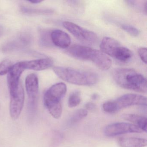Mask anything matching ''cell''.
I'll return each instance as SVG.
<instances>
[{
	"mask_svg": "<svg viewBox=\"0 0 147 147\" xmlns=\"http://www.w3.org/2000/svg\"><path fill=\"white\" fill-rule=\"evenodd\" d=\"M0 108H1V105H0Z\"/></svg>",
	"mask_w": 147,
	"mask_h": 147,
	"instance_id": "29",
	"label": "cell"
},
{
	"mask_svg": "<svg viewBox=\"0 0 147 147\" xmlns=\"http://www.w3.org/2000/svg\"><path fill=\"white\" fill-rule=\"evenodd\" d=\"M144 11H145V13H147V1H146L145 4H144Z\"/></svg>",
	"mask_w": 147,
	"mask_h": 147,
	"instance_id": "28",
	"label": "cell"
},
{
	"mask_svg": "<svg viewBox=\"0 0 147 147\" xmlns=\"http://www.w3.org/2000/svg\"><path fill=\"white\" fill-rule=\"evenodd\" d=\"M4 28L2 26L0 25V37L2 36L4 33Z\"/></svg>",
	"mask_w": 147,
	"mask_h": 147,
	"instance_id": "26",
	"label": "cell"
},
{
	"mask_svg": "<svg viewBox=\"0 0 147 147\" xmlns=\"http://www.w3.org/2000/svg\"><path fill=\"white\" fill-rule=\"evenodd\" d=\"M53 70L60 79L74 85L92 86L98 81V75L90 71L62 67H54Z\"/></svg>",
	"mask_w": 147,
	"mask_h": 147,
	"instance_id": "3",
	"label": "cell"
},
{
	"mask_svg": "<svg viewBox=\"0 0 147 147\" xmlns=\"http://www.w3.org/2000/svg\"><path fill=\"white\" fill-rule=\"evenodd\" d=\"M25 85L29 107L34 109L36 107L38 99L39 85L37 76L34 74L28 75L26 78Z\"/></svg>",
	"mask_w": 147,
	"mask_h": 147,
	"instance_id": "10",
	"label": "cell"
},
{
	"mask_svg": "<svg viewBox=\"0 0 147 147\" xmlns=\"http://www.w3.org/2000/svg\"><path fill=\"white\" fill-rule=\"evenodd\" d=\"M23 62L25 69L36 71H41L49 68L54 63L53 60L49 57Z\"/></svg>",
	"mask_w": 147,
	"mask_h": 147,
	"instance_id": "13",
	"label": "cell"
},
{
	"mask_svg": "<svg viewBox=\"0 0 147 147\" xmlns=\"http://www.w3.org/2000/svg\"><path fill=\"white\" fill-rule=\"evenodd\" d=\"M66 52L74 58L92 62L101 70H108L111 67V60L101 51L84 45H74L69 47Z\"/></svg>",
	"mask_w": 147,
	"mask_h": 147,
	"instance_id": "1",
	"label": "cell"
},
{
	"mask_svg": "<svg viewBox=\"0 0 147 147\" xmlns=\"http://www.w3.org/2000/svg\"><path fill=\"white\" fill-rule=\"evenodd\" d=\"M63 27L78 40L87 44H94L98 41V36L93 32L88 30L80 26L69 22L63 23Z\"/></svg>",
	"mask_w": 147,
	"mask_h": 147,
	"instance_id": "7",
	"label": "cell"
},
{
	"mask_svg": "<svg viewBox=\"0 0 147 147\" xmlns=\"http://www.w3.org/2000/svg\"><path fill=\"white\" fill-rule=\"evenodd\" d=\"M143 132L135 125L128 123H116L107 125L104 129L107 136L112 137L127 133H140Z\"/></svg>",
	"mask_w": 147,
	"mask_h": 147,
	"instance_id": "9",
	"label": "cell"
},
{
	"mask_svg": "<svg viewBox=\"0 0 147 147\" xmlns=\"http://www.w3.org/2000/svg\"><path fill=\"white\" fill-rule=\"evenodd\" d=\"M81 101V92L79 91L73 92L69 95L68 101V105L70 108L76 107L80 105Z\"/></svg>",
	"mask_w": 147,
	"mask_h": 147,
	"instance_id": "19",
	"label": "cell"
},
{
	"mask_svg": "<svg viewBox=\"0 0 147 147\" xmlns=\"http://www.w3.org/2000/svg\"><path fill=\"white\" fill-rule=\"evenodd\" d=\"M41 0H33V1H29V2H30L32 4H38L42 2Z\"/></svg>",
	"mask_w": 147,
	"mask_h": 147,
	"instance_id": "25",
	"label": "cell"
},
{
	"mask_svg": "<svg viewBox=\"0 0 147 147\" xmlns=\"http://www.w3.org/2000/svg\"><path fill=\"white\" fill-rule=\"evenodd\" d=\"M88 111L85 109H80L74 113L69 121V124L72 125L84 119L87 116Z\"/></svg>",
	"mask_w": 147,
	"mask_h": 147,
	"instance_id": "18",
	"label": "cell"
},
{
	"mask_svg": "<svg viewBox=\"0 0 147 147\" xmlns=\"http://www.w3.org/2000/svg\"><path fill=\"white\" fill-rule=\"evenodd\" d=\"M100 47V51L107 55L122 62L128 61L133 56V53L130 50L121 46L118 41L111 38H104Z\"/></svg>",
	"mask_w": 147,
	"mask_h": 147,
	"instance_id": "6",
	"label": "cell"
},
{
	"mask_svg": "<svg viewBox=\"0 0 147 147\" xmlns=\"http://www.w3.org/2000/svg\"><path fill=\"white\" fill-rule=\"evenodd\" d=\"M120 147H144L147 146L146 138L136 137H122L119 139Z\"/></svg>",
	"mask_w": 147,
	"mask_h": 147,
	"instance_id": "15",
	"label": "cell"
},
{
	"mask_svg": "<svg viewBox=\"0 0 147 147\" xmlns=\"http://www.w3.org/2000/svg\"><path fill=\"white\" fill-rule=\"evenodd\" d=\"M138 54L142 61L146 64L147 61V51L146 48L142 47L139 48L138 50Z\"/></svg>",
	"mask_w": 147,
	"mask_h": 147,
	"instance_id": "23",
	"label": "cell"
},
{
	"mask_svg": "<svg viewBox=\"0 0 147 147\" xmlns=\"http://www.w3.org/2000/svg\"><path fill=\"white\" fill-rule=\"evenodd\" d=\"M67 91V87L63 82H59L51 86L45 94L44 103L51 116L59 119L62 113L61 100Z\"/></svg>",
	"mask_w": 147,
	"mask_h": 147,
	"instance_id": "4",
	"label": "cell"
},
{
	"mask_svg": "<svg viewBox=\"0 0 147 147\" xmlns=\"http://www.w3.org/2000/svg\"><path fill=\"white\" fill-rule=\"evenodd\" d=\"M32 38L30 34L22 33L7 42L3 46V50L5 52H10L24 49L31 43Z\"/></svg>",
	"mask_w": 147,
	"mask_h": 147,
	"instance_id": "11",
	"label": "cell"
},
{
	"mask_svg": "<svg viewBox=\"0 0 147 147\" xmlns=\"http://www.w3.org/2000/svg\"><path fill=\"white\" fill-rule=\"evenodd\" d=\"M25 70L23 62H19L13 65L7 75V80L9 91L16 89L20 84V76Z\"/></svg>",
	"mask_w": 147,
	"mask_h": 147,
	"instance_id": "12",
	"label": "cell"
},
{
	"mask_svg": "<svg viewBox=\"0 0 147 147\" xmlns=\"http://www.w3.org/2000/svg\"><path fill=\"white\" fill-rule=\"evenodd\" d=\"M50 36H49V33L46 31H42L40 33V43L42 46H46L49 45L50 43Z\"/></svg>",
	"mask_w": 147,
	"mask_h": 147,
	"instance_id": "22",
	"label": "cell"
},
{
	"mask_svg": "<svg viewBox=\"0 0 147 147\" xmlns=\"http://www.w3.org/2000/svg\"><path fill=\"white\" fill-rule=\"evenodd\" d=\"M121 117L125 120L133 123V124L139 127L143 131L147 132V121L146 117L131 113H125Z\"/></svg>",
	"mask_w": 147,
	"mask_h": 147,
	"instance_id": "16",
	"label": "cell"
},
{
	"mask_svg": "<svg viewBox=\"0 0 147 147\" xmlns=\"http://www.w3.org/2000/svg\"><path fill=\"white\" fill-rule=\"evenodd\" d=\"M98 94H94L92 95V99L93 100H96V99L98 98Z\"/></svg>",
	"mask_w": 147,
	"mask_h": 147,
	"instance_id": "27",
	"label": "cell"
},
{
	"mask_svg": "<svg viewBox=\"0 0 147 147\" xmlns=\"http://www.w3.org/2000/svg\"><path fill=\"white\" fill-rule=\"evenodd\" d=\"M51 42L56 46L61 49L69 48L71 40L67 33L63 31L57 30L53 31L50 34Z\"/></svg>",
	"mask_w": 147,
	"mask_h": 147,
	"instance_id": "14",
	"label": "cell"
},
{
	"mask_svg": "<svg viewBox=\"0 0 147 147\" xmlns=\"http://www.w3.org/2000/svg\"><path fill=\"white\" fill-rule=\"evenodd\" d=\"M12 66L11 62L8 59H6L0 63V76L8 74Z\"/></svg>",
	"mask_w": 147,
	"mask_h": 147,
	"instance_id": "20",
	"label": "cell"
},
{
	"mask_svg": "<svg viewBox=\"0 0 147 147\" xmlns=\"http://www.w3.org/2000/svg\"><path fill=\"white\" fill-rule=\"evenodd\" d=\"M97 108L96 105L94 103L92 102H88L87 103L85 106V109L86 111H95V109Z\"/></svg>",
	"mask_w": 147,
	"mask_h": 147,
	"instance_id": "24",
	"label": "cell"
},
{
	"mask_svg": "<svg viewBox=\"0 0 147 147\" xmlns=\"http://www.w3.org/2000/svg\"><path fill=\"white\" fill-rule=\"evenodd\" d=\"M10 115L15 120L20 116L24 103V92L21 84L16 89L10 91Z\"/></svg>",
	"mask_w": 147,
	"mask_h": 147,
	"instance_id": "8",
	"label": "cell"
},
{
	"mask_svg": "<svg viewBox=\"0 0 147 147\" xmlns=\"http://www.w3.org/2000/svg\"><path fill=\"white\" fill-rule=\"evenodd\" d=\"M121 28L131 36L136 37L140 34V31L136 27L129 25L123 24L121 26Z\"/></svg>",
	"mask_w": 147,
	"mask_h": 147,
	"instance_id": "21",
	"label": "cell"
},
{
	"mask_svg": "<svg viewBox=\"0 0 147 147\" xmlns=\"http://www.w3.org/2000/svg\"><path fill=\"white\" fill-rule=\"evenodd\" d=\"M21 10L23 13L29 15H43L53 13V10L50 9H38L27 7H22Z\"/></svg>",
	"mask_w": 147,
	"mask_h": 147,
	"instance_id": "17",
	"label": "cell"
},
{
	"mask_svg": "<svg viewBox=\"0 0 147 147\" xmlns=\"http://www.w3.org/2000/svg\"><path fill=\"white\" fill-rule=\"evenodd\" d=\"M113 76L116 83L122 88L138 92H147L146 78L132 69H117Z\"/></svg>",
	"mask_w": 147,
	"mask_h": 147,
	"instance_id": "2",
	"label": "cell"
},
{
	"mask_svg": "<svg viewBox=\"0 0 147 147\" xmlns=\"http://www.w3.org/2000/svg\"><path fill=\"white\" fill-rule=\"evenodd\" d=\"M147 98L135 94H127L113 100L105 102L103 105L104 111L108 113H113L119 110L134 105L146 106Z\"/></svg>",
	"mask_w": 147,
	"mask_h": 147,
	"instance_id": "5",
	"label": "cell"
}]
</instances>
